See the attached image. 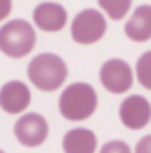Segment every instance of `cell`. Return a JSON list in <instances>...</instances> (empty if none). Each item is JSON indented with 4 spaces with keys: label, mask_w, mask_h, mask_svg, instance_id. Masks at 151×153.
Returning a JSON list of instances; mask_svg holds the SVG:
<instances>
[{
    "label": "cell",
    "mask_w": 151,
    "mask_h": 153,
    "mask_svg": "<svg viewBox=\"0 0 151 153\" xmlns=\"http://www.w3.org/2000/svg\"><path fill=\"white\" fill-rule=\"evenodd\" d=\"M13 11V0H0V22H4Z\"/></svg>",
    "instance_id": "cell-16"
},
{
    "label": "cell",
    "mask_w": 151,
    "mask_h": 153,
    "mask_svg": "<svg viewBox=\"0 0 151 153\" xmlns=\"http://www.w3.org/2000/svg\"><path fill=\"white\" fill-rule=\"evenodd\" d=\"M132 2L133 0H98L101 11L110 20H123L132 9Z\"/></svg>",
    "instance_id": "cell-12"
},
{
    "label": "cell",
    "mask_w": 151,
    "mask_h": 153,
    "mask_svg": "<svg viewBox=\"0 0 151 153\" xmlns=\"http://www.w3.org/2000/svg\"><path fill=\"white\" fill-rule=\"evenodd\" d=\"M96 146V134L89 128H71L62 137L64 153H94Z\"/></svg>",
    "instance_id": "cell-11"
},
{
    "label": "cell",
    "mask_w": 151,
    "mask_h": 153,
    "mask_svg": "<svg viewBox=\"0 0 151 153\" xmlns=\"http://www.w3.org/2000/svg\"><path fill=\"white\" fill-rule=\"evenodd\" d=\"M0 153H5V152H2V150H0Z\"/></svg>",
    "instance_id": "cell-17"
},
{
    "label": "cell",
    "mask_w": 151,
    "mask_h": 153,
    "mask_svg": "<svg viewBox=\"0 0 151 153\" xmlns=\"http://www.w3.org/2000/svg\"><path fill=\"white\" fill-rule=\"evenodd\" d=\"M107 20L96 9H84L71 22V38L78 45H94L105 36Z\"/></svg>",
    "instance_id": "cell-4"
},
{
    "label": "cell",
    "mask_w": 151,
    "mask_h": 153,
    "mask_svg": "<svg viewBox=\"0 0 151 153\" xmlns=\"http://www.w3.org/2000/svg\"><path fill=\"white\" fill-rule=\"evenodd\" d=\"M98 107V94L87 82H75L68 85L59 96L61 116L68 121H84L94 114Z\"/></svg>",
    "instance_id": "cell-1"
},
{
    "label": "cell",
    "mask_w": 151,
    "mask_h": 153,
    "mask_svg": "<svg viewBox=\"0 0 151 153\" xmlns=\"http://www.w3.org/2000/svg\"><path fill=\"white\" fill-rule=\"evenodd\" d=\"M119 119L130 130H142L151 121V103L142 94H132L123 100L119 107Z\"/></svg>",
    "instance_id": "cell-7"
},
{
    "label": "cell",
    "mask_w": 151,
    "mask_h": 153,
    "mask_svg": "<svg viewBox=\"0 0 151 153\" xmlns=\"http://www.w3.org/2000/svg\"><path fill=\"white\" fill-rule=\"evenodd\" d=\"M135 75H137L139 84L151 91V50L144 52L139 57L137 66H135Z\"/></svg>",
    "instance_id": "cell-13"
},
{
    "label": "cell",
    "mask_w": 151,
    "mask_h": 153,
    "mask_svg": "<svg viewBox=\"0 0 151 153\" xmlns=\"http://www.w3.org/2000/svg\"><path fill=\"white\" fill-rule=\"evenodd\" d=\"M48 132H50L48 121L36 112L23 114L14 123V135H16L18 143L21 146H27V148L41 146L46 141Z\"/></svg>",
    "instance_id": "cell-5"
},
{
    "label": "cell",
    "mask_w": 151,
    "mask_h": 153,
    "mask_svg": "<svg viewBox=\"0 0 151 153\" xmlns=\"http://www.w3.org/2000/svg\"><path fill=\"white\" fill-rule=\"evenodd\" d=\"M126 38L135 43H146L151 39V5L144 4L135 7L133 14L124 25Z\"/></svg>",
    "instance_id": "cell-10"
},
{
    "label": "cell",
    "mask_w": 151,
    "mask_h": 153,
    "mask_svg": "<svg viewBox=\"0 0 151 153\" xmlns=\"http://www.w3.org/2000/svg\"><path fill=\"white\" fill-rule=\"evenodd\" d=\"M100 82L112 94L126 93L133 84L132 66L123 59H109L100 70Z\"/></svg>",
    "instance_id": "cell-6"
},
{
    "label": "cell",
    "mask_w": 151,
    "mask_h": 153,
    "mask_svg": "<svg viewBox=\"0 0 151 153\" xmlns=\"http://www.w3.org/2000/svg\"><path fill=\"white\" fill-rule=\"evenodd\" d=\"M32 20L44 32H59L68 23V11L57 2H41L32 11Z\"/></svg>",
    "instance_id": "cell-9"
},
{
    "label": "cell",
    "mask_w": 151,
    "mask_h": 153,
    "mask_svg": "<svg viewBox=\"0 0 151 153\" xmlns=\"http://www.w3.org/2000/svg\"><path fill=\"white\" fill-rule=\"evenodd\" d=\"M36 43V29L27 20H11L0 27V52L11 59L27 57Z\"/></svg>",
    "instance_id": "cell-3"
},
{
    "label": "cell",
    "mask_w": 151,
    "mask_h": 153,
    "mask_svg": "<svg viewBox=\"0 0 151 153\" xmlns=\"http://www.w3.org/2000/svg\"><path fill=\"white\" fill-rule=\"evenodd\" d=\"M29 80L39 91H57L68 78V66L62 57L57 53H39L36 55L27 68Z\"/></svg>",
    "instance_id": "cell-2"
},
{
    "label": "cell",
    "mask_w": 151,
    "mask_h": 153,
    "mask_svg": "<svg viewBox=\"0 0 151 153\" xmlns=\"http://www.w3.org/2000/svg\"><path fill=\"white\" fill-rule=\"evenodd\" d=\"M100 153H132V150L124 141H110L103 144Z\"/></svg>",
    "instance_id": "cell-14"
},
{
    "label": "cell",
    "mask_w": 151,
    "mask_h": 153,
    "mask_svg": "<svg viewBox=\"0 0 151 153\" xmlns=\"http://www.w3.org/2000/svg\"><path fill=\"white\" fill-rule=\"evenodd\" d=\"M135 153H151V134L150 135H144V137L137 143Z\"/></svg>",
    "instance_id": "cell-15"
},
{
    "label": "cell",
    "mask_w": 151,
    "mask_h": 153,
    "mask_svg": "<svg viewBox=\"0 0 151 153\" xmlns=\"http://www.w3.org/2000/svg\"><path fill=\"white\" fill-rule=\"evenodd\" d=\"M32 100L30 89L21 80H11L0 89V107L7 114H21L29 109Z\"/></svg>",
    "instance_id": "cell-8"
}]
</instances>
